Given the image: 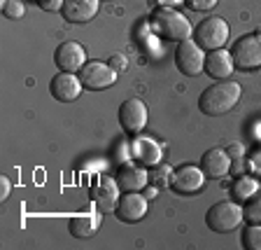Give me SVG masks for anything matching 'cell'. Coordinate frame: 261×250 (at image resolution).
I'll return each instance as SVG.
<instances>
[{
    "label": "cell",
    "instance_id": "obj_21",
    "mask_svg": "<svg viewBox=\"0 0 261 250\" xmlns=\"http://www.w3.org/2000/svg\"><path fill=\"white\" fill-rule=\"evenodd\" d=\"M243 248L247 250H261V224H250L243 229Z\"/></svg>",
    "mask_w": 261,
    "mask_h": 250
},
{
    "label": "cell",
    "instance_id": "obj_30",
    "mask_svg": "<svg viewBox=\"0 0 261 250\" xmlns=\"http://www.w3.org/2000/svg\"><path fill=\"white\" fill-rule=\"evenodd\" d=\"M110 65H112L114 71L119 73V71H124V68H126V59H124L121 54H114V56H112V61H110Z\"/></svg>",
    "mask_w": 261,
    "mask_h": 250
},
{
    "label": "cell",
    "instance_id": "obj_5",
    "mask_svg": "<svg viewBox=\"0 0 261 250\" xmlns=\"http://www.w3.org/2000/svg\"><path fill=\"white\" fill-rule=\"evenodd\" d=\"M196 44H201L203 49L212 52V49H222L228 40V24L222 16H207L203 19L194 31Z\"/></svg>",
    "mask_w": 261,
    "mask_h": 250
},
{
    "label": "cell",
    "instance_id": "obj_4",
    "mask_svg": "<svg viewBox=\"0 0 261 250\" xmlns=\"http://www.w3.org/2000/svg\"><path fill=\"white\" fill-rule=\"evenodd\" d=\"M243 220H245L243 206H238L236 201H219L207 208V213H205V224L212 232H217V234L233 232Z\"/></svg>",
    "mask_w": 261,
    "mask_h": 250
},
{
    "label": "cell",
    "instance_id": "obj_31",
    "mask_svg": "<svg viewBox=\"0 0 261 250\" xmlns=\"http://www.w3.org/2000/svg\"><path fill=\"white\" fill-rule=\"evenodd\" d=\"M247 166H252L254 171H261V154H256V157H252L250 162H247Z\"/></svg>",
    "mask_w": 261,
    "mask_h": 250
},
{
    "label": "cell",
    "instance_id": "obj_27",
    "mask_svg": "<svg viewBox=\"0 0 261 250\" xmlns=\"http://www.w3.org/2000/svg\"><path fill=\"white\" fill-rule=\"evenodd\" d=\"M245 171H247V162H245V157L231 159V169H228V173H233V175H243Z\"/></svg>",
    "mask_w": 261,
    "mask_h": 250
},
{
    "label": "cell",
    "instance_id": "obj_23",
    "mask_svg": "<svg viewBox=\"0 0 261 250\" xmlns=\"http://www.w3.org/2000/svg\"><path fill=\"white\" fill-rule=\"evenodd\" d=\"M26 7H23L21 0H5V5H3V14L7 19H21Z\"/></svg>",
    "mask_w": 261,
    "mask_h": 250
},
{
    "label": "cell",
    "instance_id": "obj_18",
    "mask_svg": "<svg viewBox=\"0 0 261 250\" xmlns=\"http://www.w3.org/2000/svg\"><path fill=\"white\" fill-rule=\"evenodd\" d=\"M130 157H133L136 164H140V166H154V164H159V159H161V147H159L152 138L133 136Z\"/></svg>",
    "mask_w": 261,
    "mask_h": 250
},
{
    "label": "cell",
    "instance_id": "obj_32",
    "mask_svg": "<svg viewBox=\"0 0 261 250\" xmlns=\"http://www.w3.org/2000/svg\"><path fill=\"white\" fill-rule=\"evenodd\" d=\"M161 7H173V5H177V3H185V0H156Z\"/></svg>",
    "mask_w": 261,
    "mask_h": 250
},
{
    "label": "cell",
    "instance_id": "obj_22",
    "mask_svg": "<svg viewBox=\"0 0 261 250\" xmlns=\"http://www.w3.org/2000/svg\"><path fill=\"white\" fill-rule=\"evenodd\" d=\"M254 192H256L254 178H250V175H238V180H236V196H238V199H250Z\"/></svg>",
    "mask_w": 261,
    "mask_h": 250
},
{
    "label": "cell",
    "instance_id": "obj_7",
    "mask_svg": "<svg viewBox=\"0 0 261 250\" xmlns=\"http://www.w3.org/2000/svg\"><path fill=\"white\" fill-rule=\"evenodd\" d=\"M117 75L119 73L114 71L110 63H103V61H87V65L80 71V80L82 84L91 92H100V89H108L117 82Z\"/></svg>",
    "mask_w": 261,
    "mask_h": 250
},
{
    "label": "cell",
    "instance_id": "obj_12",
    "mask_svg": "<svg viewBox=\"0 0 261 250\" xmlns=\"http://www.w3.org/2000/svg\"><path fill=\"white\" fill-rule=\"evenodd\" d=\"M91 199L96 203V208L100 213H110L117 208L119 203V183L117 178H108V175H100L91 192Z\"/></svg>",
    "mask_w": 261,
    "mask_h": 250
},
{
    "label": "cell",
    "instance_id": "obj_11",
    "mask_svg": "<svg viewBox=\"0 0 261 250\" xmlns=\"http://www.w3.org/2000/svg\"><path fill=\"white\" fill-rule=\"evenodd\" d=\"M82 89H84V84H82L80 75H75V73H63L61 71L59 75H54L51 82H49V92H51V96H54L56 101H61V103L77 101V96L82 94Z\"/></svg>",
    "mask_w": 261,
    "mask_h": 250
},
{
    "label": "cell",
    "instance_id": "obj_26",
    "mask_svg": "<svg viewBox=\"0 0 261 250\" xmlns=\"http://www.w3.org/2000/svg\"><path fill=\"white\" fill-rule=\"evenodd\" d=\"M35 3H38L44 12H59V10H63L65 0H35Z\"/></svg>",
    "mask_w": 261,
    "mask_h": 250
},
{
    "label": "cell",
    "instance_id": "obj_3",
    "mask_svg": "<svg viewBox=\"0 0 261 250\" xmlns=\"http://www.w3.org/2000/svg\"><path fill=\"white\" fill-rule=\"evenodd\" d=\"M233 65L240 71H256L261 68V31L245 33L233 42L231 49Z\"/></svg>",
    "mask_w": 261,
    "mask_h": 250
},
{
    "label": "cell",
    "instance_id": "obj_9",
    "mask_svg": "<svg viewBox=\"0 0 261 250\" xmlns=\"http://www.w3.org/2000/svg\"><path fill=\"white\" fill-rule=\"evenodd\" d=\"M54 63L59 71L63 73H80L87 65V52L80 42L75 40H65L56 47L54 52Z\"/></svg>",
    "mask_w": 261,
    "mask_h": 250
},
{
    "label": "cell",
    "instance_id": "obj_8",
    "mask_svg": "<svg viewBox=\"0 0 261 250\" xmlns=\"http://www.w3.org/2000/svg\"><path fill=\"white\" fill-rule=\"evenodd\" d=\"M119 124L128 136H138L142 129L147 126V105L140 98H126L119 105Z\"/></svg>",
    "mask_w": 261,
    "mask_h": 250
},
{
    "label": "cell",
    "instance_id": "obj_1",
    "mask_svg": "<svg viewBox=\"0 0 261 250\" xmlns=\"http://www.w3.org/2000/svg\"><path fill=\"white\" fill-rule=\"evenodd\" d=\"M240 92L243 89H240V84L236 80H219L201 94L198 108H201V112L210 115V117L226 115L240 101Z\"/></svg>",
    "mask_w": 261,
    "mask_h": 250
},
{
    "label": "cell",
    "instance_id": "obj_28",
    "mask_svg": "<svg viewBox=\"0 0 261 250\" xmlns=\"http://www.w3.org/2000/svg\"><path fill=\"white\" fill-rule=\"evenodd\" d=\"M243 150H245L243 145H238V143H231V145L226 147V154H228L231 159H238V157H245Z\"/></svg>",
    "mask_w": 261,
    "mask_h": 250
},
{
    "label": "cell",
    "instance_id": "obj_25",
    "mask_svg": "<svg viewBox=\"0 0 261 250\" xmlns=\"http://www.w3.org/2000/svg\"><path fill=\"white\" fill-rule=\"evenodd\" d=\"M185 3H187V7L194 12H207L217 5V0H185Z\"/></svg>",
    "mask_w": 261,
    "mask_h": 250
},
{
    "label": "cell",
    "instance_id": "obj_2",
    "mask_svg": "<svg viewBox=\"0 0 261 250\" xmlns=\"http://www.w3.org/2000/svg\"><path fill=\"white\" fill-rule=\"evenodd\" d=\"M149 28L154 35L163 40H173V42H182V40L191 38V21L185 14H179L173 7H156L149 14Z\"/></svg>",
    "mask_w": 261,
    "mask_h": 250
},
{
    "label": "cell",
    "instance_id": "obj_19",
    "mask_svg": "<svg viewBox=\"0 0 261 250\" xmlns=\"http://www.w3.org/2000/svg\"><path fill=\"white\" fill-rule=\"evenodd\" d=\"M103 224V218L98 213H87V215H77V218H70L68 222V229L75 239H91L98 229Z\"/></svg>",
    "mask_w": 261,
    "mask_h": 250
},
{
    "label": "cell",
    "instance_id": "obj_15",
    "mask_svg": "<svg viewBox=\"0 0 261 250\" xmlns=\"http://www.w3.org/2000/svg\"><path fill=\"white\" fill-rule=\"evenodd\" d=\"M233 56L231 52L226 49H212L205 54V65H203V71L207 73L210 77L215 80H228V75L233 73Z\"/></svg>",
    "mask_w": 261,
    "mask_h": 250
},
{
    "label": "cell",
    "instance_id": "obj_16",
    "mask_svg": "<svg viewBox=\"0 0 261 250\" xmlns=\"http://www.w3.org/2000/svg\"><path fill=\"white\" fill-rule=\"evenodd\" d=\"M147 180H149V173H147L145 166H140V164H124L117 171V183H119V190H124V192L145 190Z\"/></svg>",
    "mask_w": 261,
    "mask_h": 250
},
{
    "label": "cell",
    "instance_id": "obj_17",
    "mask_svg": "<svg viewBox=\"0 0 261 250\" xmlns=\"http://www.w3.org/2000/svg\"><path fill=\"white\" fill-rule=\"evenodd\" d=\"M201 169L207 178L217 180L228 173V169H231V157H228L226 150H222V147H212V150H207L201 157Z\"/></svg>",
    "mask_w": 261,
    "mask_h": 250
},
{
    "label": "cell",
    "instance_id": "obj_6",
    "mask_svg": "<svg viewBox=\"0 0 261 250\" xmlns=\"http://www.w3.org/2000/svg\"><path fill=\"white\" fill-rule=\"evenodd\" d=\"M175 65L179 68L182 75H198L205 65V54H203V47L196 44V40H182L177 42L175 49Z\"/></svg>",
    "mask_w": 261,
    "mask_h": 250
},
{
    "label": "cell",
    "instance_id": "obj_14",
    "mask_svg": "<svg viewBox=\"0 0 261 250\" xmlns=\"http://www.w3.org/2000/svg\"><path fill=\"white\" fill-rule=\"evenodd\" d=\"M98 7L100 0H65L61 14L70 24H87L98 14Z\"/></svg>",
    "mask_w": 261,
    "mask_h": 250
},
{
    "label": "cell",
    "instance_id": "obj_20",
    "mask_svg": "<svg viewBox=\"0 0 261 250\" xmlns=\"http://www.w3.org/2000/svg\"><path fill=\"white\" fill-rule=\"evenodd\" d=\"M243 213H245V220L250 224H261V190H256L254 194L247 199Z\"/></svg>",
    "mask_w": 261,
    "mask_h": 250
},
{
    "label": "cell",
    "instance_id": "obj_33",
    "mask_svg": "<svg viewBox=\"0 0 261 250\" xmlns=\"http://www.w3.org/2000/svg\"><path fill=\"white\" fill-rule=\"evenodd\" d=\"M145 196H147V199H152V196H156V190H147V194H145Z\"/></svg>",
    "mask_w": 261,
    "mask_h": 250
},
{
    "label": "cell",
    "instance_id": "obj_10",
    "mask_svg": "<svg viewBox=\"0 0 261 250\" xmlns=\"http://www.w3.org/2000/svg\"><path fill=\"white\" fill-rule=\"evenodd\" d=\"M205 183V173L198 166H191V164H185V166H177L170 175V187L179 194H194L198 192Z\"/></svg>",
    "mask_w": 261,
    "mask_h": 250
},
{
    "label": "cell",
    "instance_id": "obj_13",
    "mask_svg": "<svg viewBox=\"0 0 261 250\" xmlns=\"http://www.w3.org/2000/svg\"><path fill=\"white\" fill-rule=\"evenodd\" d=\"M114 213L121 222H138L147 213V196L138 194V192H126L124 196H119V203H117Z\"/></svg>",
    "mask_w": 261,
    "mask_h": 250
},
{
    "label": "cell",
    "instance_id": "obj_24",
    "mask_svg": "<svg viewBox=\"0 0 261 250\" xmlns=\"http://www.w3.org/2000/svg\"><path fill=\"white\" fill-rule=\"evenodd\" d=\"M170 175H173L170 166H161V169H154L149 178H152L154 187H166V185H170Z\"/></svg>",
    "mask_w": 261,
    "mask_h": 250
},
{
    "label": "cell",
    "instance_id": "obj_29",
    "mask_svg": "<svg viewBox=\"0 0 261 250\" xmlns=\"http://www.w3.org/2000/svg\"><path fill=\"white\" fill-rule=\"evenodd\" d=\"M10 190H12L10 178H5V175H3V178H0V199H3V201L10 196Z\"/></svg>",
    "mask_w": 261,
    "mask_h": 250
}]
</instances>
